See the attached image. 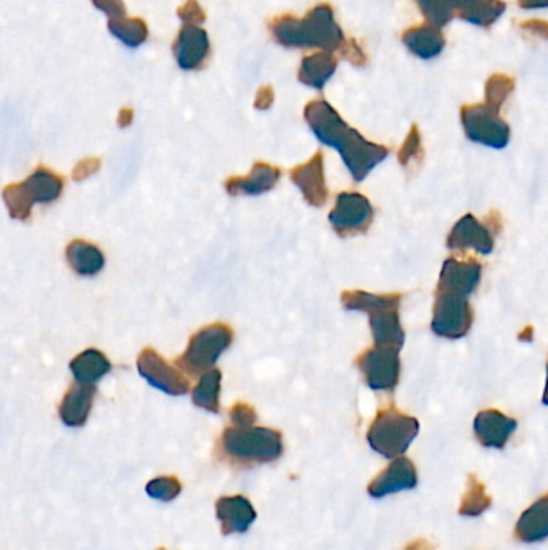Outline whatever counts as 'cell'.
Segmentation results:
<instances>
[{
  "label": "cell",
  "instance_id": "6da1fadb",
  "mask_svg": "<svg viewBox=\"0 0 548 550\" xmlns=\"http://www.w3.org/2000/svg\"><path fill=\"white\" fill-rule=\"evenodd\" d=\"M304 120L322 144L340 152L344 165L356 182L364 181L370 171L389 156L388 147L373 144L359 131L352 129L327 100L317 99L307 103Z\"/></svg>",
  "mask_w": 548,
  "mask_h": 550
},
{
  "label": "cell",
  "instance_id": "7a4b0ae2",
  "mask_svg": "<svg viewBox=\"0 0 548 550\" xmlns=\"http://www.w3.org/2000/svg\"><path fill=\"white\" fill-rule=\"evenodd\" d=\"M269 31L274 41L287 49H317L335 54L346 42L333 7L327 2L315 5L303 18L290 13L275 17L269 21Z\"/></svg>",
  "mask_w": 548,
  "mask_h": 550
},
{
  "label": "cell",
  "instance_id": "3957f363",
  "mask_svg": "<svg viewBox=\"0 0 548 550\" xmlns=\"http://www.w3.org/2000/svg\"><path fill=\"white\" fill-rule=\"evenodd\" d=\"M402 293H369L364 290H346L341 293V304L346 311L365 312L377 346L402 348L405 332L402 329L399 308Z\"/></svg>",
  "mask_w": 548,
  "mask_h": 550
},
{
  "label": "cell",
  "instance_id": "277c9868",
  "mask_svg": "<svg viewBox=\"0 0 548 550\" xmlns=\"http://www.w3.org/2000/svg\"><path fill=\"white\" fill-rule=\"evenodd\" d=\"M221 451L238 464H267L283 454L282 433L274 428L229 427L221 436Z\"/></svg>",
  "mask_w": 548,
  "mask_h": 550
},
{
  "label": "cell",
  "instance_id": "5b68a950",
  "mask_svg": "<svg viewBox=\"0 0 548 550\" xmlns=\"http://www.w3.org/2000/svg\"><path fill=\"white\" fill-rule=\"evenodd\" d=\"M420 433V422L412 415L402 414L394 404L375 415L367 431L370 448L386 459H397L409 449Z\"/></svg>",
  "mask_w": 548,
  "mask_h": 550
},
{
  "label": "cell",
  "instance_id": "8992f818",
  "mask_svg": "<svg viewBox=\"0 0 548 550\" xmlns=\"http://www.w3.org/2000/svg\"><path fill=\"white\" fill-rule=\"evenodd\" d=\"M65 179L54 171L39 166L26 181L7 185L4 202L10 216L18 221H28L36 203H54L62 195Z\"/></svg>",
  "mask_w": 548,
  "mask_h": 550
},
{
  "label": "cell",
  "instance_id": "52a82bcc",
  "mask_svg": "<svg viewBox=\"0 0 548 550\" xmlns=\"http://www.w3.org/2000/svg\"><path fill=\"white\" fill-rule=\"evenodd\" d=\"M232 341L234 332L229 325L222 322L206 325L192 335L185 353L176 359V366L193 377L206 374L229 349Z\"/></svg>",
  "mask_w": 548,
  "mask_h": 550
},
{
  "label": "cell",
  "instance_id": "ba28073f",
  "mask_svg": "<svg viewBox=\"0 0 548 550\" xmlns=\"http://www.w3.org/2000/svg\"><path fill=\"white\" fill-rule=\"evenodd\" d=\"M465 136L475 144L486 145V147L502 148L510 144V126L500 116V111L489 107L486 103L476 105H463L460 110Z\"/></svg>",
  "mask_w": 548,
  "mask_h": 550
},
{
  "label": "cell",
  "instance_id": "9c48e42d",
  "mask_svg": "<svg viewBox=\"0 0 548 550\" xmlns=\"http://www.w3.org/2000/svg\"><path fill=\"white\" fill-rule=\"evenodd\" d=\"M475 319L468 296L457 293H436L433 304L431 330L434 335L446 340H460L467 337Z\"/></svg>",
  "mask_w": 548,
  "mask_h": 550
},
{
  "label": "cell",
  "instance_id": "30bf717a",
  "mask_svg": "<svg viewBox=\"0 0 548 550\" xmlns=\"http://www.w3.org/2000/svg\"><path fill=\"white\" fill-rule=\"evenodd\" d=\"M401 348L372 346L356 359L357 369L370 390L394 391L401 378Z\"/></svg>",
  "mask_w": 548,
  "mask_h": 550
},
{
  "label": "cell",
  "instance_id": "8fae6325",
  "mask_svg": "<svg viewBox=\"0 0 548 550\" xmlns=\"http://www.w3.org/2000/svg\"><path fill=\"white\" fill-rule=\"evenodd\" d=\"M373 218L375 210L369 198L357 192L338 193L335 208L328 214L333 230L343 239L365 234L372 226Z\"/></svg>",
  "mask_w": 548,
  "mask_h": 550
},
{
  "label": "cell",
  "instance_id": "7c38bea8",
  "mask_svg": "<svg viewBox=\"0 0 548 550\" xmlns=\"http://www.w3.org/2000/svg\"><path fill=\"white\" fill-rule=\"evenodd\" d=\"M137 369L153 388L163 391L166 395L182 396L189 391L190 383L184 374L169 362L161 358L160 353L153 348L140 351L137 359Z\"/></svg>",
  "mask_w": 548,
  "mask_h": 550
},
{
  "label": "cell",
  "instance_id": "4fadbf2b",
  "mask_svg": "<svg viewBox=\"0 0 548 550\" xmlns=\"http://www.w3.org/2000/svg\"><path fill=\"white\" fill-rule=\"evenodd\" d=\"M495 232L487 222L478 221L473 214H465L447 237V248L454 251L473 250L479 255H491L494 250Z\"/></svg>",
  "mask_w": 548,
  "mask_h": 550
},
{
  "label": "cell",
  "instance_id": "5bb4252c",
  "mask_svg": "<svg viewBox=\"0 0 548 550\" xmlns=\"http://www.w3.org/2000/svg\"><path fill=\"white\" fill-rule=\"evenodd\" d=\"M483 277V266L476 259L449 258L442 264L436 293L470 296Z\"/></svg>",
  "mask_w": 548,
  "mask_h": 550
},
{
  "label": "cell",
  "instance_id": "9a60e30c",
  "mask_svg": "<svg viewBox=\"0 0 548 550\" xmlns=\"http://www.w3.org/2000/svg\"><path fill=\"white\" fill-rule=\"evenodd\" d=\"M177 65L185 71L201 70L211 52L208 33L200 26L184 25L172 44Z\"/></svg>",
  "mask_w": 548,
  "mask_h": 550
},
{
  "label": "cell",
  "instance_id": "2e32d148",
  "mask_svg": "<svg viewBox=\"0 0 548 550\" xmlns=\"http://www.w3.org/2000/svg\"><path fill=\"white\" fill-rule=\"evenodd\" d=\"M291 181L301 190L304 200L315 208L324 206L328 200L327 182H325L324 153L317 152L304 165L290 171Z\"/></svg>",
  "mask_w": 548,
  "mask_h": 550
},
{
  "label": "cell",
  "instance_id": "e0dca14e",
  "mask_svg": "<svg viewBox=\"0 0 548 550\" xmlns=\"http://www.w3.org/2000/svg\"><path fill=\"white\" fill-rule=\"evenodd\" d=\"M418 485L417 468L414 462L407 457H397L383 472L378 473L377 477L370 481V496L375 499L396 494L404 489H414Z\"/></svg>",
  "mask_w": 548,
  "mask_h": 550
},
{
  "label": "cell",
  "instance_id": "ac0fdd59",
  "mask_svg": "<svg viewBox=\"0 0 548 550\" xmlns=\"http://www.w3.org/2000/svg\"><path fill=\"white\" fill-rule=\"evenodd\" d=\"M518 422L497 409H486L476 415L473 430L476 440L484 448L504 449L515 433Z\"/></svg>",
  "mask_w": 548,
  "mask_h": 550
},
{
  "label": "cell",
  "instance_id": "d6986e66",
  "mask_svg": "<svg viewBox=\"0 0 548 550\" xmlns=\"http://www.w3.org/2000/svg\"><path fill=\"white\" fill-rule=\"evenodd\" d=\"M216 517L224 536L246 533L258 514L245 496H224L216 501Z\"/></svg>",
  "mask_w": 548,
  "mask_h": 550
},
{
  "label": "cell",
  "instance_id": "ffe728a7",
  "mask_svg": "<svg viewBox=\"0 0 548 550\" xmlns=\"http://www.w3.org/2000/svg\"><path fill=\"white\" fill-rule=\"evenodd\" d=\"M280 169L275 166L267 165V163H254L253 169L248 176L230 177L225 181V190L230 197H238V195H262L274 189L277 182L280 181Z\"/></svg>",
  "mask_w": 548,
  "mask_h": 550
},
{
  "label": "cell",
  "instance_id": "44dd1931",
  "mask_svg": "<svg viewBox=\"0 0 548 550\" xmlns=\"http://www.w3.org/2000/svg\"><path fill=\"white\" fill-rule=\"evenodd\" d=\"M95 395H97L95 385L76 382L70 386V390L63 396L62 404L58 407V414L66 427L78 428L86 425Z\"/></svg>",
  "mask_w": 548,
  "mask_h": 550
},
{
  "label": "cell",
  "instance_id": "7402d4cb",
  "mask_svg": "<svg viewBox=\"0 0 548 550\" xmlns=\"http://www.w3.org/2000/svg\"><path fill=\"white\" fill-rule=\"evenodd\" d=\"M402 44L415 57L431 60L442 54L446 47V37L442 34L441 28L425 23L404 31Z\"/></svg>",
  "mask_w": 548,
  "mask_h": 550
},
{
  "label": "cell",
  "instance_id": "603a6c76",
  "mask_svg": "<svg viewBox=\"0 0 548 550\" xmlns=\"http://www.w3.org/2000/svg\"><path fill=\"white\" fill-rule=\"evenodd\" d=\"M515 538L526 544L548 538V494L524 510L515 526Z\"/></svg>",
  "mask_w": 548,
  "mask_h": 550
},
{
  "label": "cell",
  "instance_id": "cb8c5ba5",
  "mask_svg": "<svg viewBox=\"0 0 548 550\" xmlns=\"http://www.w3.org/2000/svg\"><path fill=\"white\" fill-rule=\"evenodd\" d=\"M336 68H338V58L332 52L319 50L314 54L306 55L299 66V83L320 91L335 74Z\"/></svg>",
  "mask_w": 548,
  "mask_h": 550
},
{
  "label": "cell",
  "instance_id": "d4e9b609",
  "mask_svg": "<svg viewBox=\"0 0 548 550\" xmlns=\"http://www.w3.org/2000/svg\"><path fill=\"white\" fill-rule=\"evenodd\" d=\"M66 261L78 275L90 277L99 274L105 266V256L99 248L86 240H73L66 247Z\"/></svg>",
  "mask_w": 548,
  "mask_h": 550
},
{
  "label": "cell",
  "instance_id": "484cf974",
  "mask_svg": "<svg viewBox=\"0 0 548 550\" xmlns=\"http://www.w3.org/2000/svg\"><path fill=\"white\" fill-rule=\"evenodd\" d=\"M71 372L76 382L84 385H94L100 378L105 377L111 370V362L99 349H86L71 361Z\"/></svg>",
  "mask_w": 548,
  "mask_h": 550
},
{
  "label": "cell",
  "instance_id": "4316f807",
  "mask_svg": "<svg viewBox=\"0 0 548 550\" xmlns=\"http://www.w3.org/2000/svg\"><path fill=\"white\" fill-rule=\"evenodd\" d=\"M221 370L211 369L206 374L201 375L200 382L193 388L192 401L195 406L205 411L219 414L221 404H219V395H221Z\"/></svg>",
  "mask_w": 548,
  "mask_h": 550
},
{
  "label": "cell",
  "instance_id": "83f0119b",
  "mask_svg": "<svg viewBox=\"0 0 548 550\" xmlns=\"http://www.w3.org/2000/svg\"><path fill=\"white\" fill-rule=\"evenodd\" d=\"M108 29L124 46L132 49L142 46L147 41L148 26L142 18H111L108 21Z\"/></svg>",
  "mask_w": 548,
  "mask_h": 550
},
{
  "label": "cell",
  "instance_id": "f1b7e54d",
  "mask_svg": "<svg viewBox=\"0 0 548 550\" xmlns=\"http://www.w3.org/2000/svg\"><path fill=\"white\" fill-rule=\"evenodd\" d=\"M492 497L486 493V486L478 480L475 473L468 475L467 491L463 494L459 514L463 517H479L491 509Z\"/></svg>",
  "mask_w": 548,
  "mask_h": 550
},
{
  "label": "cell",
  "instance_id": "f546056e",
  "mask_svg": "<svg viewBox=\"0 0 548 550\" xmlns=\"http://www.w3.org/2000/svg\"><path fill=\"white\" fill-rule=\"evenodd\" d=\"M507 10L504 0H479L473 9L460 15L463 21L479 28H491Z\"/></svg>",
  "mask_w": 548,
  "mask_h": 550
},
{
  "label": "cell",
  "instance_id": "4dcf8cb0",
  "mask_svg": "<svg viewBox=\"0 0 548 550\" xmlns=\"http://www.w3.org/2000/svg\"><path fill=\"white\" fill-rule=\"evenodd\" d=\"M513 89H515V79L512 76L500 73L492 74L484 87V103L500 111L508 97L512 95Z\"/></svg>",
  "mask_w": 548,
  "mask_h": 550
},
{
  "label": "cell",
  "instance_id": "1f68e13d",
  "mask_svg": "<svg viewBox=\"0 0 548 550\" xmlns=\"http://www.w3.org/2000/svg\"><path fill=\"white\" fill-rule=\"evenodd\" d=\"M415 4L425 17L426 23L436 28H444L457 17L449 0H415Z\"/></svg>",
  "mask_w": 548,
  "mask_h": 550
},
{
  "label": "cell",
  "instance_id": "d6a6232c",
  "mask_svg": "<svg viewBox=\"0 0 548 550\" xmlns=\"http://www.w3.org/2000/svg\"><path fill=\"white\" fill-rule=\"evenodd\" d=\"M423 155L425 152L422 147V134H420L417 124H414L410 129L409 136L405 137L404 144L399 148L397 158L402 166H409L412 161H422Z\"/></svg>",
  "mask_w": 548,
  "mask_h": 550
},
{
  "label": "cell",
  "instance_id": "836d02e7",
  "mask_svg": "<svg viewBox=\"0 0 548 550\" xmlns=\"http://www.w3.org/2000/svg\"><path fill=\"white\" fill-rule=\"evenodd\" d=\"M182 491V483L176 477H160L150 481L147 485V494L158 501H174Z\"/></svg>",
  "mask_w": 548,
  "mask_h": 550
},
{
  "label": "cell",
  "instance_id": "e575fe53",
  "mask_svg": "<svg viewBox=\"0 0 548 550\" xmlns=\"http://www.w3.org/2000/svg\"><path fill=\"white\" fill-rule=\"evenodd\" d=\"M177 17L182 20L184 25L198 26L205 23L206 13L205 10L201 9L198 0H187L182 7L177 9Z\"/></svg>",
  "mask_w": 548,
  "mask_h": 550
},
{
  "label": "cell",
  "instance_id": "d590c367",
  "mask_svg": "<svg viewBox=\"0 0 548 550\" xmlns=\"http://www.w3.org/2000/svg\"><path fill=\"white\" fill-rule=\"evenodd\" d=\"M256 419L258 414L250 404L237 403L230 409V420L234 423V427H253Z\"/></svg>",
  "mask_w": 548,
  "mask_h": 550
},
{
  "label": "cell",
  "instance_id": "8d00e7d4",
  "mask_svg": "<svg viewBox=\"0 0 548 550\" xmlns=\"http://www.w3.org/2000/svg\"><path fill=\"white\" fill-rule=\"evenodd\" d=\"M340 55L354 66H364L367 63V55L364 54V50L360 49L356 39H352V37L346 39L344 46L341 47Z\"/></svg>",
  "mask_w": 548,
  "mask_h": 550
},
{
  "label": "cell",
  "instance_id": "74e56055",
  "mask_svg": "<svg viewBox=\"0 0 548 550\" xmlns=\"http://www.w3.org/2000/svg\"><path fill=\"white\" fill-rule=\"evenodd\" d=\"M92 4L103 13H107L110 20L126 17V5L123 0H92Z\"/></svg>",
  "mask_w": 548,
  "mask_h": 550
},
{
  "label": "cell",
  "instance_id": "f35d334b",
  "mask_svg": "<svg viewBox=\"0 0 548 550\" xmlns=\"http://www.w3.org/2000/svg\"><path fill=\"white\" fill-rule=\"evenodd\" d=\"M521 28H523L526 33L532 34V36L540 37V39H547L548 41V21H523V23H521Z\"/></svg>",
  "mask_w": 548,
  "mask_h": 550
},
{
  "label": "cell",
  "instance_id": "ab89813d",
  "mask_svg": "<svg viewBox=\"0 0 548 550\" xmlns=\"http://www.w3.org/2000/svg\"><path fill=\"white\" fill-rule=\"evenodd\" d=\"M274 97V89H272V86H262L258 94H256L254 108H258V110L262 111L269 110V108L272 107V103H274Z\"/></svg>",
  "mask_w": 548,
  "mask_h": 550
},
{
  "label": "cell",
  "instance_id": "60d3db41",
  "mask_svg": "<svg viewBox=\"0 0 548 550\" xmlns=\"http://www.w3.org/2000/svg\"><path fill=\"white\" fill-rule=\"evenodd\" d=\"M478 2L479 0H449V4L454 7L455 13H457V17L459 18L463 13L473 9Z\"/></svg>",
  "mask_w": 548,
  "mask_h": 550
},
{
  "label": "cell",
  "instance_id": "b9f144b4",
  "mask_svg": "<svg viewBox=\"0 0 548 550\" xmlns=\"http://www.w3.org/2000/svg\"><path fill=\"white\" fill-rule=\"evenodd\" d=\"M518 5L524 10L548 9V0H518Z\"/></svg>",
  "mask_w": 548,
  "mask_h": 550
},
{
  "label": "cell",
  "instance_id": "7bdbcfd3",
  "mask_svg": "<svg viewBox=\"0 0 548 550\" xmlns=\"http://www.w3.org/2000/svg\"><path fill=\"white\" fill-rule=\"evenodd\" d=\"M404 550H434V547L426 539H415Z\"/></svg>",
  "mask_w": 548,
  "mask_h": 550
},
{
  "label": "cell",
  "instance_id": "ee69618b",
  "mask_svg": "<svg viewBox=\"0 0 548 550\" xmlns=\"http://www.w3.org/2000/svg\"><path fill=\"white\" fill-rule=\"evenodd\" d=\"M132 116H134V111L131 108H123V110L119 111V126H123V128L129 126L132 123Z\"/></svg>",
  "mask_w": 548,
  "mask_h": 550
},
{
  "label": "cell",
  "instance_id": "f6af8a7d",
  "mask_svg": "<svg viewBox=\"0 0 548 550\" xmlns=\"http://www.w3.org/2000/svg\"><path fill=\"white\" fill-rule=\"evenodd\" d=\"M95 163H97V160L82 161L81 165L78 166V169H76V171H74V177H76V179H79V176H81L82 166H92V165H95ZM92 171H94V169L86 168V173L87 174H92Z\"/></svg>",
  "mask_w": 548,
  "mask_h": 550
},
{
  "label": "cell",
  "instance_id": "bcb514c9",
  "mask_svg": "<svg viewBox=\"0 0 548 550\" xmlns=\"http://www.w3.org/2000/svg\"><path fill=\"white\" fill-rule=\"evenodd\" d=\"M542 403L548 406V362H547V380H545L544 396H542Z\"/></svg>",
  "mask_w": 548,
  "mask_h": 550
},
{
  "label": "cell",
  "instance_id": "7dc6e473",
  "mask_svg": "<svg viewBox=\"0 0 548 550\" xmlns=\"http://www.w3.org/2000/svg\"><path fill=\"white\" fill-rule=\"evenodd\" d=\"M532 332H534V330H532V327H528V329L524 330L523 333H521L520 335V338H526V341H529L531 340L532 338Z\"/></svg>",
  "mask_w": 548,
  "mask_h": 550
},
{
  "label": "cell",
  "instance_id": "c3c4849f",
  "mask_svg": "<svg viewBox=\"0 0 548 550\" xmlns=\"http://www.w3.org/2000/svg\"><path fill=\"white\" fill-rule=\"evenodd\" d=\"M158 550H166V549H158Z\"/></svg>",
  "mask_w": 548,
  "mask_h": 550
}]
</instances>
